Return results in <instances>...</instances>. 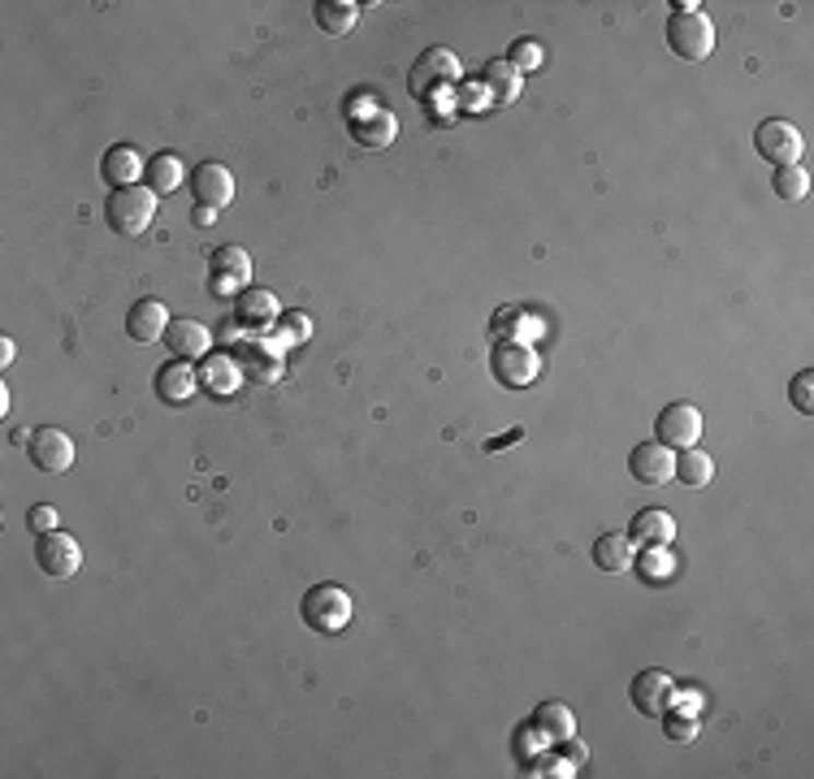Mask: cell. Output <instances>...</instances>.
<instances>
[{
    "label": "cell",
    "mask_w": 814,
    "mask_h": 779,
    "mask_svg": "<svg viewBox=\"0 0 814 779\" xmlns=\"http://www.w3.org/2000/svg\"><path fill=\"white\" fill-rule=\"evenodd\" d=\"M593 563H598L602 571H624V567H633V542H628V533H602V538L593 542Z\"/></svg>",
    "instance_id": "obj_26"
},
{
    "label": "cell",
    "mask_w": 814,
    "mask_h": 779,
    "mask_svg": "<svg viewBox=\"0 0 814 779\" xmlns=\"http://www.w3.org/2000/svg\"><path fill=\"white\" fill-rule=\"evenodd\" d=\"M628 472L641 485H668L676 472V450H668L663 442H637L628 455Z\"/></svg>",
    "instance_id": "obj_12"
},
{
    "label": "cell",
    "mask_w": 814,
    "mask_h": 779,
    "mask_svg": "<svg viewBox=\"0 0 814 779\" xmlns=\"http://www.w3.org/2000/svg\"><path fill=\"white\" fill-rule=\"evenodd\" d=\"M169 308L161 304V299H139V304H130V312H126V334L134 338V342H156V338H165V330H169Z\"/></svg>",
    "instance_id": "obj_16"
},
{
    "label": "cell",
    "mask_w": 814,
    "mask_h": 779,
    "mask_svg": "<svg viewBox=\"0 0 814 779\" xmlns=\"http://www.w3.org/2000/svg\"><path fill=\"white\" fill-rule=\"evenodd\" d=\"M672 538H676V520L668 511H659V507L637 511L633 524H628V542L633 546H672Z\"/></svg>",
    "instance_id": "obj_18"
},
{
    "label": "cell",
    "mask_w": 814,
    "mask_h": 779,
    "mask_svg": "<svg viewBox=\"0 0 814 779\" xmlns=\"http://www.w3.org/2000/svg\"><path fill=\"white\" fill-rule=\"evenodd\" d=\"M143 169H148V165L139 161V152H134L130 143H114V147L101 156V178H105L114 191L117 187H134Z\"/></svg>",
    "instance_id": "obj_19"
},
{
    "label": "cell",
    "mask_w": 814,
    "mask_h": 779,
    "mask_svg": "<svg viewBox=\"0 0 814 779\" xmlns=\"http://www.w3.org/2000/svg\"><path fill=\"white\" fill-rule=\"evenodd\" d=\"M152 217H156V196L148 187H139V182L134 187H117L105 200V222L114 225L117 234H126V238L143 234L152 225Z\"/></svg>",
    "instance_id": "obj_3"
},
{
    "label": "cell",
    "mask_w": 814,
    "mask_h": 779,
    "mask_svg": "<svg viewBox=\"0 0 814 779\" xmlns=\"http://www.w3.org/2000/svg\"><path fill=\"white\" fill-rule=\"evenodd\" d=\"M165 346H169V355H178V359H204L209 355V330L200 326V321H169V330H165Z\"/></svg>",
    "instance_id": "obj_21"
},
{
    "label": "cell",
    "mask_w": 814,
    "mask_h": 779,
    "mask_svg": "<svg viewBox=\"0 0 814 779\" xmlns=\"http://www.w3.org/2000/svg\"><path fill=\"white\" fill-rule=\"evenodd\" d=\"M247 282H251V260H247L243 247L231 243V247H217L209 256V286H213V295H243Z\"/></svg>",
    "instance_id": "obj_9"
},
{
    "label": "cell",
    "mask_w": 814,
    "mask_h": 779,
    "mask_svg": "<svg viewBox=\"0 0 814 779\" xmlns=\"http://www.w3.org/2000/svg\"><path fill=\"white\" fill-rule=\"evenodd\" d=\"M654 442H663L668 450H685L701 438V412L694 403H668L654 421Z\"/></svg>",
    "instance_id": "obj_10"
},
{
    "label": "cell",
    "mask_w": 814,
    "mask_h": 779,
    "mask_svg": "<svg viewBox=\"0 0 814 779\" xmlns=\"http://www.w3.org/2000/svg\"><path fill=\"white\" fill-rule=\"evenodd\" d=\"M182 161L174 156V152H161V156H152L148 161V169H143V182H148V191L152 196H169V191H178L182 187Z\"/></svg>",
    "instance_id": "obj_24"
},
{
    "label": "cell",
    "mask_w": 814,
    "mask_h": 779,
    "mask_svg": "<svg viewBox=\"0 0 814 779\" xmlns=\"http://www.w3.org/2000/svg\"><path fill=\"white\" fill-rule=\"evenodd\" d=\"M196 377H200V390H209V394H217V399L234 394V390H238V381H243V373H238V359H234V355H204Z\"/></svg>",
    "instance_id": "obj_20"
},
{
    "label": "cell",
    "mask_w": 814,
    "mask_h": 779,
    "mask_svg": "<svg viewBox=\"0 0 814 779\" xmlns=\"http://www.w3.org/2000/svg\"><path fill=\"white\" fill-rule=\"evenodd\" d=\"M681 485H689V489H701V485H710V476H715V459L706 455V450H698V446H685V450H676V472H672Z\"/></svg>",
    "instance_id": "obj_25"
},
{
    "label": "cell",
    "mask_w": 814,
    "mask_h": 779,
    "mask_svg": "<svg viewBox=\"0 0 814 779\" xmlns=\"http://www.w3.org/2000/svg\"><path fill=\"white\" fill-rule=\"evenodd\" d=\"M191 191H196V204L222 213L234 200V174L226 165H217V161H204V165H196V174H191Z\"/></svg>",
    "instance_id": "obj_13"
},
{
    "label": "cell",
    "mask_w": 814,
    "mask_h": 779,
    "mask_svg": "<svg viewBox=\"0 0 814 779\" xmlns=\"http://www.w3.org/2000/svg\"><path fill=\"white\" fill-rule=\"evenodd\" d=\"M191 222L200 225V229H209V225H217V209H204V204H196V213H191Z\"/></svg>",
    "instance_id": "obj_36"
},
{
    "label": "cell",
    "mask_w": 814,
    "mask_h": 779,
    "mask_svg": "<svg viewBox=\"0 0 814 779\" xmlns=\"http://www.w3.org/2000/svg\"><path fill=\"white\" fill-rule=\"evenodd\" d=\"M771 187H776L780 200L798 204V200H806V191H811V174H806L802 165H780L776 178H771Z\"/></svg>",
    "instance_id": "obj_28"
},
{
    "label": "cell",
    "mask_w": 814,
    "mask_h": 779,
    "mask_svg": "<svg viewBox=\"0 0 814 779\" xmlns=\"http://www.w3.org/2000/svg\"><path fill=\"white\" fill-rule=\"evenodd\" d=\"M668 706H676V710H685V715H698L701 693H694V688H689V693H676V688H672V701H668Z\"/></svg>",
    "instance_id": "obj_35"
},
{
    "label": "cell",
    "mask_w": 814,
    "mask_h": 779,
    "mask_svg": "<svg viewBox=\"0 0 814 779\" xmlns=\"http://www.w3.org/2000/svg\"><path fill=\"white\" fill-rule=\"evenodd\" d=\"M26 455H31V463L39 468V472H52V476H61L70 463H74V442L61 434V429H52V425H39L35 434H31V446H26Z\"/></svg>",
    "instance_id": "obj_11"
},
{
    "label": "cell",
    "mask_w": 814,
    "mask_h": 779,
    "mask_svg": "<svg viewBox=\"0 0 814 779\" xmlns=\"http://www.w3.org/2000/svg\"><path fill=\"white\" fill-rule=\"evenodd\" d=\"M196 386H200V377H196V368L187 359H174V364H165L156 373V394L165 403H187L196 394Z\"/></svg>",
    "instance_id": "obj_22"
},
{
    "label": "cell",
    "mask_w": 814,
    "mask_h": 779,
    "mask_svg": "<svg viewBox=\"0 0 814 779\" xmlns=\"http://www.w3.org/2000/svg\"><path fill=\"white\" fill-rule=\"evenodd\" d=\"M347 130L359 147L386 152L394 143V134H399V121H394V113L386 109L381 101H355L347 113Z\"/></svg>",
    "instance_id": "obj_4"
},
{
    "label": "cell",
    "mask_w": 814,
    "mask_h": 779,
    "mask_svg": "<svg viewBox=\"0 0 814 779\" xmlns=\"http://www.w3.org/2000/svg\"><path fill=\"white\" fill-rule=\"evenodd\" d=\"M26 529H31L35 538H39V533H52V529H57V511H52L48 503L31 507V511H26Z\"/></svg>",
    "instance_id": "obj_34"
},
{
    "label": "cell",
    "mask_w": 814,
    "mask_h": 779,
    "mask_svg": "<svg viewBox=\"0 0 814 779\" xmlns=\"http://www.w3.org/2000/svg\"><path fill=\"white\" fill-rule=\"evenodd\" d=\"M524 438V429H511V434H503V438H494V442H485L489 450H498V446H507V442H520Z\"/></svg>",
    "instance_id": "obj_38"
},
{
    "label": "cell",
    "mask_w": 814,
    "mask_h": 779,
    "mask_svg": "<svg viewBox=\"0 0 814 779\" xmlns=\"http://www.w3.org/2000/svg\"><path fill=\"white\" fill-rule=\"evenodd\" d=\"M308 334H312V317L308 312H282L278 326H273V338L282 346H299V342H308Z\"/></svg>",
    "instance_id": "obj_30"
},
{
    "label": "cell",
    "mask_w": 814,
    "mask_h": 779,
    "mask_svg": "<svg viewBox=\"0 0 814 779\" xmlns=\"http://www.w3.org/2000/svg\"><path fill=\"white\" fill-rule=\"evenodd\" d=\"M35 563H39L44 576L70 580V576L83 567V551H79V542H74L70 533L52 529V533H39V542H35Z\"/></svg>",
    "instance_id": "obj_8"
},
{
    "label": "cell",
    "mask_w": 814,
    "mask_h": 779,
    "mask_svg": "<svg viewBox=\"0 0 814 779\" xmlns=\"http://www.w3.org/2000/svg\"><path fill=\"white\" fill-rule=\"evenodd\" d=\"M234 317L243 330H273L278 326V299L264 291V286H247L238 299H234Z\"/></svg>",
    "instance_id": "obj_15"
},
{
    "label": "cell",
    "mask_w": 814,
    "mask_h": 779,
    "mask_svg": "<svg viewBox=\"0 0 814 779\" xmlns=\"http://www.w3.org/2000/svg\"><path fill=\"white\" fill-rule=\"evenodd\" d=\"M0 364H13V338H0Z\"/></svg>",
    "instance_id": "obj_39"
},
{
    "label": "cell",
    "mask_w": 814,
    "mask_h": 779,
    "mask_svg": "<svg viewBox=\"0 0 814 779\" xmlns=\"http://www.w3.org/2000/svg\"><path fill=\"white\" fill-rule=\"evenodd\" d=\"M663 732H668L672 741H694V736H698V719L685 715V710H676V715L663 719Z\"/></svg>",
    "instance_id": "obj_33"
},
{
    "label": "cell",
    "mask_w": 814,
    "mask_h": 779,
    "mask_svg": "<svg viewBox=\"0 0 814 779\" xmlns=\"http://www.w3.org/2000/svg\"><path fill=\"white\" fill-rule=\"evenodd\" d=\"M754 152L780 169V165H798V161H802L806 139H802V130H798L793 121L767 117V121H758V130H754Z\"/></svg>",
    "instance_id": "obj_6"
},
{
    "label": "cell",
    "mask_w": 814,
    "mask_h": 779,
    "mask_svg": "<svg viewBox=\"0 0 814 779\" xmlns=\"http://www.w3.org/2000/svg\"><path fill=\"white\" fill-rule=\"evenodd\" d=\"M481 87L489 92V105H511L520 96L524 79H520V70L507 57H494V61L481 66Z\"/></svg>",
    "instance_id": "obj_17"
},
{
    "label": "cell",
    "mask_w": 814,
    "mask_h": 779,
    "mask_svg": "<svg viewBox=\"0 0 814 779\" xmlns=\"http://www.w3.org/2000/svg\"><path fill=\"white\" fill-rule=\"evenodd\" d=\"M489 373H494L498 386H507V390H524V386L538 381V373H542V355H538L533 346H524V342H498L494 355H489Z\"/></svg>",
    "instance_id": "obj_7"
},
{
    "label": "cell",
    "mask_w": 814,
    "mask_h": 779,
    "mask_svg": "<svg viewBox=\"0 0 814 779\" xmlns=\"http://www.w3.org/2000/svg\"><path fill=\"white\" fill-rule=\"evenodd\" d=\"M299 619L312 628V633H321V637H334V633H343L351 624V593L343 589V585H312L308 593H304V602H299Z\"/></svg>",
    "instance_id": "obj_1"
},
{
    "label": "cell",
    "mask_w": 814,
    "mask_h": 779,
    "mask_svg": "<svg viewBox=\"0 0 814 779\" xmlns=\"http://www.w3.org/2000/svg\"><path fill=\"white\" fill-rule=\"evenodd\" d=\"M533 728L546 736V741H568V736H577V715H573V706H564V701H542L538 706V715H533Z\"/></svg>",
    "instance_id": "obj_23"
},
{
    "label": "cell",
    "mask_w": 814,
    "mask_h": 779,
    "mask_svg": "<svg viewBox=\"0 0 814 779\" xmlns=\"http://www.w3.org/2000/svg\"><path fill=\"white\" fill-rule=\"evenodd\" d=\"M507 61L524 74V70H538L542 61H546V48H542V39H533V35H524V39H516L511 48H507Z\"/></svg>",
    "instance_id": "obj_31"
},
{
    "label": "cell",
    "mask_w": 814,
    "mask_h": 779,
    "mask_svg": "<svg viewBox=\"0 0 814 779\" xmlns=\"http://www.w3.org/2000/svg\"><path fill=\"white\" fill-rule=\"evenodd\" d=\"M312 17H317V26L326 35H347L351 26H355V17H359V4H351V0H321L312 9Z\"/></svg>",
    "instance_id": "obj_27"
},
{
    "label": "cell",
    "mask_w": 814,
    "mask_h": 779,
    "mask_svg": "<svg viewBox=\"0 0 814 779\" xmlns=\"http://www.w3.org/2000/svg\"><path fill=\"white\" fill-rule=\"evenodd\" d=\"M672 688H676V680H672L668 671H637V675H633L628 697H633L637 715H650V719H654V715H663V710H668Z\"/></svg>",
    "instance_id": "obj_14"
},
{
    "label": "cell",
    "mask_w": 814,
    "mask_h": 779,
    "mask_svg": "<svg viewBox=\"0 0 814 779\" xmlns=\"http://www.w3.org/2000/svg\"><path fill=\"white\" fill-rule=\"evenodd\" d=\"M637 567H641L646 580H672V576H676V555H672L668 546H641Z\"/></svg>",
    "instance_id": "obj_29"
},
{
    "label": "cell",
    "mask_w": 814,
    "mask_h": 779,
    "mask_svg": "<svg viewBox=\"0 0 814 779\" xmlns=\"http://www.w3.org/2000/svg\"><path fill=\"white\" fill-rule=\"evenodd\" d=\"M668 48H672L676 57H685V61L710 57V48H715V26H710L706 13H698L694 0H689V4H676V13L668 17Z\"/></svg>",
    "instance_id": "obj_2"
},
{
    "label": "cell",
    "mask_w": 814,
    "mask_h": 779,
    "mask_svg": "<svg viewBox=\"0 0 814 779\" xmlns=\"http://www.w3.org/2000/svg\"><path fill=\"white\" fill-rule=\"evenodd\" d=\"M793 408H798L802 416H811L814 412V373L811 368H802V373L793 377Z\"/></svg>",
    "instance_id": "obj_32"
},
{
    "label": "cell",
    "mask_w": 814,
    "mask_h": 779,
    "mask_svg": "<svg viewBox=\"0 0 814 779\" xmlns=\"http://www.w3.org/2000/svg\"><path fill=\"white\" fill-rule=\"evenodd\" d=\"M456 83H460V57L447 52V48H425V52L416 57L412 74H408V87H412L416 101H429L434 92L456 87Z\"/></svg>",
    "instance_id": "obj_5"
},
{
    "label": "cell",
    "mask_w": 814,
    "mask_h": 779,
    "mask_svg": "<svg viewBox=\"0 0 814 779\" xmlns=\"http://www.w3.org/2000/svg\"><path fill=\"white\" fill-rule=\"evenodd\" d=\"M559 745H564V754H568V763H573V767H585V745H577L573 736H568V741H559Z\"/></svg>",
    "instance_id": "obj_37"
}]
</instances>
